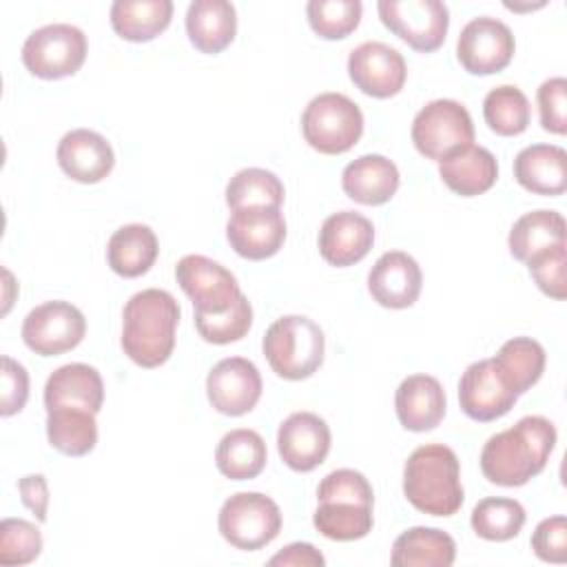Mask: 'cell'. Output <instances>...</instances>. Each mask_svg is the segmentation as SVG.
I'll list each match as a JSON object with an SVG mask.
<instances>
[{
	"mask_svg": "<svg viewBox=\"0 0 567 567\" xmlns=\"http://www.w3.org/2000/svg\"><path fill=\"white\" fill-rule=\"evenodd\" d=\"M554 445V423L540 414H529L485 441L481 450V470L494 485L520 487L545 470Z\"/></svg>",
	"mask_w": 567,
	"mask_h": 567,
	"instance_id": "1",
	"label": "cell"
},
{
	"mask_svg": "<svg viewBox=\"0 0 567 567\" xmlns=\"http://www.w3.org/2000/svg\"><path fill=\"white\" fill-rule=\"evenodd\" d=\"M179 303L159 288L135 292L122 312V350L142 365L157 368L168 361L175 348V328L179 323Z\"/></svg>",
	"mask_w": 567,
	"mask_h": 567,
	"instance_id": "2",
	"label": "cell"
},
{
	"mask_svg": "<svg viewBox=\"0 0 567 567\" xmlns=\"http://www.w3.org/2000/svg\"><path fill=\"white\" fill-rule=\"evenodd\" d=\"M403 494L423 514H456L465 496L454 450L443 443L419 445L403 467Z\"/></svg>",
	"mask_w": 567,
	"mask_h": 567,
	"instance_id": "3",
	"label": "cell"
},
{
	"mask_svg": "<svg viewBox=\"0 0 567 567\" xmlns=\"http://www.w3.org/2000/svg\"><path fill=\"white\" fill-rule=\"evenodd\" d=\"M261 350L275 374L288 381H301L321 368L326 337L310 317L284 315L268 326Z\"/></svg>",
	"mask_w": 567,
	"mask_h": 567,
	"instance_id": "4",
	"label": "cell"
},
{
	"mask_svg": "<svg viewBox=\"0 0 567 567\" xmlns=\"http://www.w3.org/2000/svg\"><path fill=\"white\" fill-rule=\"evenodd\" d=\"M301 131L315 151L339 155L361 140L363 113L359 104L343 93H319L301 113Z\"/></svg>",
	"mask_w": 567,
	"mask_h": 567,
	"instance_id": "5",
	"label": "cell"
},
{
	"mask_svg": "<svg viewBox=\"0 0 567 567\" xmlns=\"http://www.w3.org/2000/svg\"><path fill=\"white\" fill-rule=\"evenodd\" d=\"M217 527L233 547L257 551L279 536L281 509L261 492H237L224 501Z\"/></svg>",
	"mask_w": 567,
	"mask_h": 567,
	"instance_id": "6",
	"label": "cell"
},
{
	"mask_svg": "<svg viewBox=\"0 0 567 567\" xmlns=\"http://www.w3.org/2000/svg\"><path fill=\"white\" fill-rule=\"evenodd\" d=\"M86 35L69 22H53L31 31L22 44V64L42 80H60L80 71L86 60Z\"/></svg>",
	"mask_w": 567,
	"mask_h": 567,
	"instance_id": "7",
	"label": "cell"
},
{
	"mask_svg": "<svg viewBox=\"0 0 567 567\" xmlns=\"http://www.w3.org/2000/svg\"><path fill=\"white\" fill-rule=\"evenodd\" d=\"M410 135L421 155L441 162L452 151L474 142V122L461 102L441 97L414 115Z\"/></svg>",
	"mask_w": 567,
	"mask_h": 567,
	"instance_id": "8",
	"label": "cell"
},
{
	"mask_svg": "<svg viewBox=\"0 0 567 567\" xmlns=\"http://www.w3.org/2000/svg\"><path fill=\"white\" fill-rule=\"evenodd\" d=\"M381 22L412 49L436 51L450 27V9L441 0H379Z\"/></svg>",
	"mask_w": 567,
	"mask_h": 567,
	"instance_id": "9",
	"label": "cell"
},
{
	"mask_svg": "<svg viewBox=\"0 0 567 567\" xmlns=\"http://www.w3.org/2000/svg\"><path fill=\"white\" fill-rule=\"evenodd\" d=\"M86 319L71 301H44L29 310L22 321V341L40 357H55L80 346Z\"/></svg>",
	"mask_w": 567,
	"mask_h": 567,
	"instance_id": "10",
	"label": "cell"
},
{
	"mask_svg": "<svg viewBox=\"0 0 567 567\" xmlns=\"http://www.w3.org/2000/svg\"><path fill=\"white\" fill-rule=\"evenodd\" d=\"M512 29L492 16L472 18L458 33L456 58L472 75H492L503 71L514 58Z\"/></svg>",
	"mask_w": 567,
	"mask_h": 567,
	"instance_id": "11",
	"label": "cell"
},
{
	"mask_svg": "<svg viewBox=\"0 0 567 567\" xmlns=\"http://www.w3.org/2000/svg\"><path fill=\"white\" fill-rule=\"evenodd\" d=\"M175 279L193 301L195 312L204 315L226 312L241 295L237 277L204 255L182 257L175 266Z\"/></svg>",
	"mask_w": 567,
	"mask_h": 567,
	"instance_id": "12",
	"label": "cell"
},
{
	"mask_svg": "<svg viewBox=\"0 0 567 567\" xmlns=\"http://www.w3.org/2000/svg\"><path fill=\"white\" fill-rule=\"evenodd\" d=\"M230 248L252 261L268 259L279 252L286 241V219L277 206H248L233 210L226 224Z\"/></svg>",
	"mask_w": 567,
	"mask_h": 567,
	"instance_id": "13",
	"label": "cell"
},
{
	"mask_svg": "<svg viewBox=\"0 0 567 567\" xmlns=\"http://www.w3.org/2000/svg\"><path fill=\"white\" fill-rule=\"evenodd\" d=\"M348 75L365 95L385 100L396 95L408 78L403 55L379 40L354 47L348 55Z\"/></svg>",
	"mask_w": 567,
	"mask_h": 567,
	"instance_id": "14",
	"label": "cell"
},
{
	"mask_svg": "<svg viewBox=\"0 0 567 567\" xmlns=\"http://www.w3.org/2000/svg\"><path fill=\"white\" fill-rule=\"evenodd\" d=\"M264 383L257 365L244 357H226L217 361L206 377V394L210 405L226 416H241L250 412Z\"/></svg>",
	"mask_w": 567,
	"mask_h": 567,
	"instance_id": "15",
	"label": "cell"
},
{
	"mask_svg": "<svg viewBox=\"0 0 567 567\" xmlns=\"http://www.w3.org/2000/svg\"><path fill=\"white\" fill-rule=\"evenodd\" d=\"M518 401V394L505 383L492 359L474 361L458 381L461 410L472 421H496L505 416Z\"/></svg>",
	"mask_w": 567,
	"mask_h": 567,
	"instance_id": "16",
	"label": "cell"
},
{
	"mask_svg": "<svg viewBox=\"0 0 567 567\" xmlns=\"http://www.w3.org/2000/svg\"><path fill=\"white\" fill-rule=\"evenodd\" d=\"M330 427L315 412H292L277 430L279 456L295 472L319 467L330 452Z\"/></svg>",
	"mask_w": 567,
	"mask_h": 567,
	"instance_id": "17",
	"label": "cell"
},
{
	"mask_svg": "<svg viewBox=\"0 0 567 567\" xmlns=\"http://www.w3.org/2000/svg\"><path fill=\"white\" fill-rule=\"evenodd\" d=\"M421 286V266L403 250L383 252L368 272V290L383 308H410L419 299Z\"/></svg>",
	"mask_w": 567,
	"mask_h": 567,
	"instance_id": "18",
	"label": "cell"
},
{
	"mask_svg": "<svg viewBox=\"0 0 567 567\" xmlns=\"http://www.w3.org/2000/svg\"><path fill=\"white\" fill-rule=\"evenodd\" d=\"M374 244L372 221L357 210H339L323 219L319 230V252L337 268L361 261Z\"/></svg>",
	"mask_w": 567,
	"mask_h": 567,
	"instance_id": "19",
	"label": "cell"
},
{
	"mask_svg": "<svg viewBox=\"0 0 567 567\" xmlns=\"http://www.w3.org/2000/svg\"><path fill=\"white\" fill-rule=\"evenodd\" d=\"M60 168L80 184L102 182L115 166L113 146L91 128H73L62 135L55 151Z\"/></svg>",
	"mask_w": 567,
	"mask_h": 567,
	"instance_id": "20",
	"label": "cell"
},
{
	"mask_svg": "<svg viewBox=\"0 0 567 567\" xmlns=\"http://www.w3.org/2000/svg\"><path fill=\"white\" fill-rule=\"evenodd\" d=\"M447 399L441 381L432 374H410L394 392L399 423L410 432L434 430L445 416Z\"/></svg>",
	"mask_w": 567,
	"mask_h": 567,
	"instance_id": "21",
	"label": "cell"
},
{
	"mask_svg": "<svg viewBox=\"0 0 567 567\" xmlns=\"http://www.w3.org/2000/svg\"><path fill=\"white\" fill-rule=\"evenodd\" d=\"M401 175L392 159L379 153H368L352 159L341 173L343 193L365 206H379L394 197Z\"/></svg>",
	"mask_w": 567,
	"mask_h": 567,
	"instance_id": "22",
	"label": "cell"
},
{
	"mask_svg": "<svg viewBox=\"0 0 567 567\" xmlns=\"http://www.w3.org/2000/svg\"><path fill=\"white\" fill-rule=\"evenodd\" d=\"M516 182L536 195H563L567 190V151L556 144H532L514 157Z\"/></svg>",
	"mask_w": 567,
	"mask_h": 567,
	"instance_id": "23",
	"label": "cell"
},
{
	"mask_svg": "<svg viewBox=\"0 0 567 567\" xmlns=\"http://www.w3.org/2000/svg\"><path fill=\"white\" fill-rule=\"evenodd\" d=\"M104 403V381L89 363H66L53 370L44 383V408L73 405L100 412Z\"/></svg>",
	"mask_w": 567,
	"mask_h": 567,
	"instance_id": "24",
	"label": "cell"
},
{
	"mask_svg": "<svg viewBox=\"0 0 567 567\" xmlns=\"http://www.w3.org/2000/svg\"><path fill=\"white\" fill-rule=\"evenodd\" d=\"M439 175L456 195L474 197L494 186L498 177V164L492 151L485 146L467 144L439 162Z\"/></svg>",
	"mask_w": 567,
	"mask_h": 567,
	"instance_id": "25",
	"label": "cell"
},
{
	"mask_svg": "<svg viewBox=\"0 0 567 567\" xmlns=\"http://www.w3.org/2000/svg\"><path fill=\"white\" fill-rule=\"evenodd\" d=\"M186 33L202 53L224 51L237 33V11L228 0H193L186 9Z\"/></svg>",
	"mask_w": 567,
	"mask_h": 567,
	"instance_id": "26",
	"label": "cell"
},
{
	"mask_svg": "<svg viewBox=\"0 0 567 567\" xmlns=\"http://www.w3.org/2000/svg\"><path fill=\"white\" fill-rule=\"evenodd\" d=\"M159 252L157 237L146 224L120 226L106 244V261L120 277L133 279L151 270Z\"/></svg>",
	"mask_w": 567,
	"mask_h": 567,
	"instance_id": "27",
	"label": "cell"
},
{
	"mask_svg": "<svg viewBox=\"0 0 567 567\" xmlns=\"http://www.w3.org/2000/svg\"><path fill=\"white\" fill-rule=\"evenodd\" d=\"M456 558L454 538L436 527H410L396 536L390 563L394 567H450Z\"/></svg>",
	"mask_w": 567,
	"mask_h": 567,
	"instance_id": "28",
	"label": "cell"
},
{
	"mask_svg": "<svg viewBox=\"0 0 567 567\" xmlns=\"http://www.w3.org/2000/svg\"><path fill=\"white\" fill-rule=\"evenodd\" d=\"M266 461L268 450L261 434L248 427L226 432L215 450V465L230 481H248L259 476Z\"/></svg>",
	"mask_w": 567,
	"mask_h": 567,
	"instance_id": "29",
	"label": "cell"
},
{
	"mask_svg": "<svg viewBox=\"0 0 567 567\" xmlns=\"http://www.w3.org/2000/svg\"><path fill=\"white\" fill-rule=\"evenodd\" d=\"M173 18L171 0H115L111 27L128 42H148L159 35Z\"/></svg>",
	"mask_w": 567,
	"mask_h": 567,
	"instance_id": "30",
	"label": "cell"
},
{
	"mask_svg": "<svg viewBox=\"0 0 567 567\" xmlns=\"http://www.w3.org/2000/svg\"><path fill=\"white\" fill-rule=\"evenodd\" d=\"M47 439L66 456H84L97 443L95 412L73 405L47 410Z\"/></svg>",
	"mask_w": 567,
	"mask_h": 567,
	"instance_id": "31",
	"label": "cell"
},
{
	"mask_svg": "<svg viewBox=\"0 0 567 567\" xmlns=\"http://www.w3.org/2000/svg\"><path fill=\"white\" fill-rule=\"evenodd\" d=\"M565 241V217L556 210L538 208L520 215L507 237L509 252L527 264L534 255Z\"/></svg>",
	"mask_w": 567,
	"mask_h": 567,
	"instance_id": "32",
	"label": "cell"
},
{
	"mask_svg": "<svg viewBox=\"0 0 567 567\" xmlns=\"http://www.w3.org/2000/svg\"><path fill=\"white\" fill-rule=\"evenodd\" d=\"M545 348L532 337H514L501 346L496 357H492L505 383L520 396L525 394L545 370Z\"/></svg>",
	"mask_w": 567,
	"mask_h": 567,
	"instance_id": "33",
	"label": "cell"
},
{
	"mask_svg": "<svg viewBox=\"0 0 567 567\" xmlns=\"http://www.w3.org/2000/svg\"><path fill=\"white\" fill-rule=\"evenodd\" d=\"M525 518V507L518 501L505 496H487L474 505L470 523L476 536L503 543L518 536Z\"/></svg>",
	"mask_w": 567,
	"mask_h": 567,
	"instance_id": "34",
	"label": "cell"
},
{
	"mask_svg": "<svg viewBox=\"0 0 567 567\" xmlns=\"http://www.w3.org/2000/svg\"><path fill=\"white\" fill-rule=\"evenodd\" d=\"M286 197L281 179L266 168H241L226 184V204L228 208H248V206H277L281 208Z\"/></svg>",
	"mask_w": 567,
	"mask_h": 567,
	"instance_id": "35",
	"label": "cell"
},
{
	"mask_svg": "<svg viewBox=\"0 0 567 567\" xmlns=\"http://www.w3.org/2000/svg\"><path fill=\"white\" fill-rule=\"evenodd\" d=\"M532 106L527 95L514 84L494 86L483 100V117L485 124L496 135H520L529 124Z\"/></svg>",
	"mask_w": 567,
	"mask_h": 567,
	"instance_id": "36",
	"label": "cell"
},
{
	"mask_svg": "<svg viewBox=\"0 0 567 567\" xmlns=\"http://www.w3.org/2000/svg\"><path fill=\"white\" fill-rule=\"evenodd\" d=\"M317 532L330 540H359L372 532V507L357 503H319L312 514Z\"/></svg>",
	"mask_w": 567,
	"mask_h": 567,
	"instance_id": "37",
	"label": "cell"
},
{
	"mask_svg": "<svg viewBox=\"0 0 567 567\" xmlns=\"http://www.w3.org/2000/svg\"><path fill=\"white\" fill-rule=\"evenodd\" d=\"M361 0H310L306 16L312 31L326 40H341L350 35L361 22Z\"/></svg>",
	"mask_w": 567,
	"mask_h": 567,
	"instance_id": "38",
	"label": "cell"
},
{
	"mask_svg": "<svg viewBox=\"0 0 567 567\" xmlns=\"http://www.w3.org/2000/svg\"><path fill=\"white\" fill-rule=\"evenodd\" d=\"M250 326H252V306L244 292L226 312H219V315L195 312V328L199 337L217 346L244 339Z\"/></svg>",
	"mask_w": 567,
	"mask_h": 567,
	"instance_id": "39",
	"label": "cell"
},
{
	"mask_svg": "<svg viewBox=\"0 0 567 567\" xmlns=\"http://www.w3.org/2000/svg\"><path fill=\"white\" fill-rule=\"evenodd\" d=\"M42 551L40 529L24 518H4L0 523V563L29 565Z\"/></svg>",
	"mask_w": 567,
	"mask_h": 567,
	"instance_id": "40",
	"label": "cell"
},
{
	"mask_svg": "<svg viewBox=\"0 0 567 567\" xmlns=\"http://www.w3.org/2000/svg\"><path fill=\"white\" fill-rule=\"evenodd\" d=\"M317 501L319 503H357V505L372 507L374 492L370 481L361 472L341 467L323 476V481L317 487Z\"/></svg>",
	"mask_w": 567,
	"mask_h": 567,
	"instance_id": "41",
	"label": "cell"
},
{
	"mask_svg": "<svg viewBox=\"0 0 567 567\" xmlns=\"http://www.w3.org/2000/svg\"><path fill=\"white\" fill-rule=\"evenodd\" d=\"M567 244H556L538 255H534L527 261L529 275L536 281V286L551 299H565L567 297V279H565V255Z\"/></svg>",
	"mask_w": 567,
	"mask_h": 567,
	"instance_id": "42",
	"label": "cell"
},
{
	"mask_svg": "<svg viewBox=\"0 0 567 567\" xmlns=\"http://www.w3.org/2000/svg\"><path fill=\"white\" fill-rule=\"evenodd\" d=\"M538 115L540 126L549 133H567V80L563 75L549 78L538 86Z\"/></svg>",
	"mask_w": 567,
	"mask_h": 567,
	"instance_id": "43",
	"label": "cell"
},
{
	"mask_svg": "<svg viewBox=\"0 0 567 567\" xmlns=\"http://www.w3.org/2000/svg\"><path fill=\"white\" fill-rule=\"evenodd\" d=\"M532 549L545 563H565L567 560V518L549 516L543 518L532 534Z\"/></svg>",
	"mask_w": 567,
	"mask_h": 567,
	"instance_id": "44",
	"label": "cell"
},
{
	"mask_svg": "<svg viewBox=\"0 0 567 567\" xmlns=\"http://www.w3.org/2000/svg\"><path fill=\"white\" fill-rule=\"evenodd\" d=\"M29 399V372L27 368L11 359L2 357V392H0V414L11 416L24 408Z\"/></svg>",
	"mask_w": 567,
	"mask_h": 567,
	"instance_id": "45",
	"label": "cell"
},
{
	"mask_svg": "<svg viewBox=\"0 0 567 567\" xmlns=\"http://www.w3.org/2000/svg\"><path fill=\"white\" fill-rule=\"evenodd\" d=\"M18 492L22 498V505L33 512L38 523L47 520L49 509V485L42 474H27L18 481Z\"/></svg>",
	"mask_w": 567,
	"mask_h": 567,
	"instance_id": "46",
	"label": "cell"
},
{
	"mask_svg": "<svg viewBox=\"0 0 567 567\" xmlns=\"http://www.w3.org/2000/svg\"><path fill=\"white\" fill-rule=\"evenodd\" d=\"M268 563L270 565H292V567H323L326 558L310 543H290L281 551H277Z\"/></svg>",
	"mask_w": 567,
	"mask_h": 567,
	"instance_id": "47",
	"label": "cell"
}]
</instances>
